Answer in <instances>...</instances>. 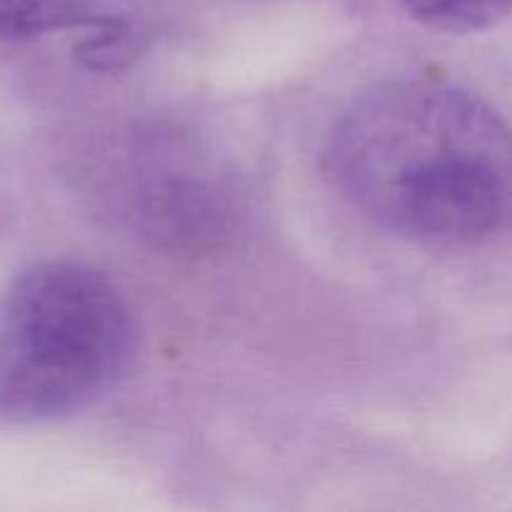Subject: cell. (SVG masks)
Wrapping results in <instances>:
<instances>
[{
	"mask_svg": "<svg viewBox=\"0 0 512 512\" xmlns=\"http://www.w3.org/2000/svg\"><path fill=\"white\" fill-rule=\"evenodd\" d=\"M128 0H0V40L93 30L108 40L128 23Z\"/></svg>",
	"mask_w": 512,
	"mask_h": 512,
	"instance_id": "cell-3",
	"label": "cell"
},
{
	"mask_svg": "<svg viewBox=\"0 0 512 512\" xmlns=\"http://www.w3.org/2000/svg\"><path fill=\"white\" fill-rule=\"evenodd\" d=\"M415 20L453 35L478 33L512 15V0H398Z\"/></svg>",
	"mask_w": 512,
	"mask_h": 512,
	"instance_id": "cell-4",
	"label": "cell"
},
{
	"mask_svg": "<svg viewBox=\"0 0 512 512\" xmlns=\"http://www.w3.org/2000/svg\"><path fill=\"white\" fill-rule=\"evenodd\" d=\"M135 318L90 265L40 260L0 293V420L53 423L90 408L128 370Z\"/></svg>",
	"mask_w": 512,
	"mask_h": 512,
	"instance_id": "cell-2",
	"label": "cell"
},
{
	"mask_svg": "<svg viewBox=\"0 0 512 512\" xmlns=\"http://www.w3.org/2000/svg\"><path fill=\"white\" fill-rule=\"evenodd\" d=\"M328 165L353 208L410 243L480 248L512 235V125L455 83L363 90L330 130Z\"/></svg>",
	"mask_w": 512,
	"mask_h": 512,
	"instance_id": "cell-1",
	"label": "cell"
}]
</instances>
